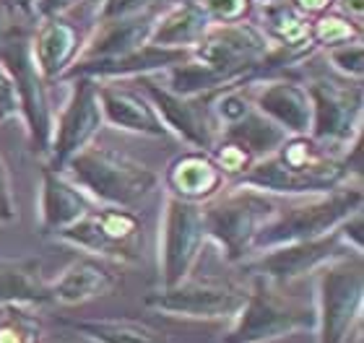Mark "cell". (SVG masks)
I'll return each instance as SVG.
<instances>
[{"label": "cell", "instance_id": "1", "mask_svg": "<svg viewBox=\"0 0 364 343\" xmlns=\"http://www.w3.org/2000/svg\"><path fill=\"white\" fill-rule=\"evenodd\" d=\"M343 183H351V177L336 153L326 151L310 136H289L271 156L255 159L245 175L227 185L252 187L273 198H304L333 190Z\"/></svg>", "mask_w": 364, "mask_h": 343}, {"label": "cell", "instance_id": "2", "mask_svg": "<svg viewBox=\"0 0 364 343\" xmlns=\"http://www.w3.org/2000/svg\"><path fill=\"white\" fill-rule=\"evenodd\" d=\"M63 172L94 203L114 208H136L161 183L159 172H154L149 164L99 143H89L73 153Z\"/></svg>", "mask_w": 364, "mask_h": 343}, {"label": "cell", "instance_id": "3", "mask_svg": "<svg viewBox=\"0 0 364 343\" xmlns=\"http://www.w3.org/2000/svg\"><path fill=\"white\" fill-rule=\"evenodd\" d=\"M362 206L364 192L359 183H343L333 190L320 192V195L291 198L289 206L276 208V214L263 224L252 242V252H266L271 247H281V244L323 236L341 227L349 216L359 214Z\"/></svg>", "mask_w": 364, "mask_h": 343}, {"label": "cell", "instance_id": "4", "mask_svg": "<svg viewBox=\"0 0 364 343\" xmlns=\"http://www.w3.org/2000/svg\"><path fill=\"white\" fill-rule=\"evenodd\" d=\"M0 62L14 81L18 117L26 125L31 148L37 153L50 151L55 125V109L50 99V84L39 73L31 53V31L16 23L0 26Z\"/></svg>", "mask_w": 364, "mask_h": 343}, {"label": "cell", "instance_id": "5", "mask_svg": "<svg viewBox=\"0 0 364 343\" xmlns=\"http://www.w3.org/2000/svg\"><path fill=\"white\" fill-rule=\"evenodd\" d=\"M315 330L312 302L289 297L281 286L252 278L245 305L229 320V330L219 343H273L296 333Z\"/></svg>", "mask_w": 364, "mask_h": 343}, {"label": "cell", "instance_id": "6", "mask_svg": "<svg viewBox=\"0 0 364 343\" xmlns=\"http://www.w3.org/2000/svg\"><path fill=\"white\" fill-rule=\"evenodd\" d=\"M315 343H349L364 312L362 255H341L315 273Z\"/></svg>", "mask_w": 364, "mask_h": 343}, {"label": "cell", "instance_id": "7", "mask_svg": "<svg viewBox=\"0 0 364 343\" xmlns=\"http://www.w3.org/2000/svg\"><path fill=\"white\" fill-rule=\"evenodd\" d=\"M276 198L242 185H227L203 203L205 236L221 250L227 263H242L252 255V242L263 224L276 214Z\"/></svg>", "mask_w": 364, "mask_h": 343}, {"label": "cell", "instance_id": "8", "mask_svg": "<svg viewBox=\"0 0 364 343\" xmlns=\"http://www.w3.org/2000/svg\"><path fill=\"white\" fill-rule=\"evenodd\" d=\"M312 99L310 138L326 151L341 156L364 128V89L346 78H315L307 84Z\"/></svg>", "mask_w": 364, "mask_h": 343}, {"label": "cell", "instance_id": "9", "mask_svg": "<svg viewBox=\"0 0 364 343\" xmlns=\"http://www.w3.org/2000/svg\"><path fill=\"white\" fill-rule=\"evenodd\" d=\"M138 236H141V219L133 214V208L99 206L91 208L73 227L58 232L55 239L86 252L91 258L107 260L114 266H133L141 260Z\"/></svg>", "mask_w": 364, "mask_h": 343}, {"label": "cell", "instance_id": "10", "mask_svg": "<svg viewBox=\"0 0 364 343\" xmlns=\"http://www.w3.org/2000/svg\"><path fill=\"white\" fill-rule=\"evenodd\" d=\"M205 236L203 206L172 198L164 192V208L159 216V286H175L193 276Z\"/></svg>", "mask_w": 364, "mask_h": 343}, {"label": "cell", "instance_id": "11", "mask_svg": "<svg viewBox=\"0 0 364 343\" xmlns=\"http://www.w3.org/2000/svg\"><path fill=\"white\" fill-rule=\"evenodd\" d=\"M271 47L273 42L266 37V31L247 18L237 23H213L190 55L224 73L232 84H252L258 78L260 60Z\"/></svg>", "mask_w": 364, "mask_h": 343}, {"label": "cell", "instance_id": "12", "mask_svg": "<svg viewBox=\"0 0 364 343\" xmlns=\"http://www.w3.org/2000/svg\"><path fill=\"white\" fill-rule=\"evenodd\" d=\"M247 289L229 281H196L185 278L175 286H159L144 299L149 310L180 320L221 322L232 320L245 305Z\"/></svg>", "mask_w": 364, "mask_h": 343}, {"label": "cell", "instance_id": "13", "mask_svg": "<svg viewBox=\"0 0 364 343\" xmlns=\"http://www.w3.org/2000/svg\"><path fill=\"white\" fill-rule=\"evenodd\" d=\"M341 255H354V252L343 244L338 229H333L315 239L289 242L281 247H271L266 252H255V258L242 260V271L250 273V278H263V281L284 289L304 276H315L320 268Z\"/></svg>", "mask_w": 364, "mask_h": 343}, {"label": "cell", "instance_id": "14", "mask_svg": "<svg viewBox=\"0 0 364 343\" xmlns=\"http://www.w3.org/2000/svg\"><path fill=\"white\" fill-rule=\"evenodd\" d=\"M68 99L55 112L53 141H50V167L63 169L65 161L94 143L99 130L105 128V114L99 102V84L94 78H68Z\"/></svg>", "mask_w": 364, "mask_h": 343}, {"label": "cell", "instance_id": "15", "mask_svg": "<svg viewBox=\"0 0 364 343\" xmlns=\"http://www.w3.org/2000/svg\"><path fill=\"white\" fill-rule=\"evenodd\" d=\"M138 89L149 97L156 114L161 117L169 136L180 138L190 148L208 151L219 136V125L213 120L211 97L213 94H200V97H182V94L169 92L167 86L159 84L156 76L136 78Z\"/></svg>", "mask_w": 364, "mask_h": 343}, {"label": "cell", "instance_id": "16", "mask_svg": "<svg viewBox=\"0 0 364 343\" xmlns=\"http://www.w3.org/2000/svg\"><path fill=\"white\" fill-rule=\"evenodd\" d=\"M190 58V50L177 47H161L154 42H146L138 50H130L117 58H102V60H81L73 62L68 73L60 81L68 78H94V81H136L144 76H159L172 65H180Z\"/></svg>", "mask_w": 364, "mask_h": 343}, {"label": "cell", "instance_id": "17", "mask_svg": "<svg viewBox=\"0 0 364 343\" xmlns=\"http://www.w3.org/2000/svg\"><path fill=\"white\" fill-rule=\"evenodd\" d=\"M247 86H250L247 94L258 112L271 117L289 136H310L312 99L307 84L291 78L289 73H279V76L258 78Z\"/></svg>", "mask_w": 364, "mask_h": 343}, {"label": "cell", "instance_id": "18", "mask_svg": "<svg viewBox=\"0 0 364 343\" xmlns=\"http://www.w3.org/2000/svg\"><path fill=\"white\" fill-rule=\"evenodd\" d=\"M105 125L146 138H169L161 117L136 81H97Z\"/></svg>", "mask_w": 364, "mask_h": 343}, {"label": "cell", "instance_id": "19", "mask_svg": "<svg viewBox=\"0 0 364 343\" xmlns=\"http://www.w3.org/2000/svg\"><path fill=\"white\" fill-rule=\"evenodd\" d=\"M94 208V200L70 180L63 169L50 164L39 172V232L55 236L63 229L73 227Z\"/></svg>", "mask_w": 364, "mask_h": 343}, {"label": "cell", "instance_id": "20", "mask_svg": "<svg viewBox=\"0 0 364 343\" xmlns=\"http://www.w3.org/2000/svg\"><path fill=\"white\" fill-rule=\"evenodd\" d=\"M84 31L65 16H47L37 18L31 29V53L37 60L39 73L47 84L60 81L68 68L76 62L81 47H84Z\"/></svg>", "mask_w": 364, "mask_h": 343}, {"label": "cell", "instance_id": "21", "mask_svg": "<svg viewBox=\"0 0 364 343\" xmlns=\"http://www.w3.org/2000/svg\"><path fill=\"white\" fill-rule=\"evenodd\" d=\"M161 183H164L167 195L172 198L203 206L227 187V177L216 167V161L211 159L208 151L188 148L169 161Z\"/></svg>", "mask_w": 364, "mask_h": 343}, {"label": "cell", "instance_id": "22", "mask_svg": "<svg viewBox=\"0 0 364 343\" xmlns=\"http://www.w3.org/2000/svg\"><path fill=\"white\" fill-rule=\"evenodd\" d=\"M120 281L122 276L114 271V263L86 255V258L73 260L58 273V278L50 281V299L53 305L78 307L112 294L120 286Z\"/></svg>", "mask_w": 364, "mask_h": 343}, {"label": "cell", "instance_id": "23", "mask_svg": "<svg viewBox=\"0 0 364 343\" xmlns=\"http://www.w3.org/2000/svg\"><path fill=\"white\" fill-rule=\"evenodd\" d=\"M159 13L161 11L120 18V21H94L91 34L84 39V47H81L76 62L117 58V55H125L130 50H138L146 42H151V31L156 26Z\"/></svg>", "mask_w": 364, "mask_h": 343}, {"label": "cell", "instance_id": "24", "mask_svg": "<svg viewBox=\"0 0 364 343\" xmlns=\"http://www.w3.org/2000/svg\"><path fill=\"white\" fill-rule=\"evenodd\" d=\"M45 307L50 299V278L39 258H0V307Z\"/></svg>", "mask_w": 364, "mask_h": 343}, {"label": "cell", "instance_id": "25", "mask_svg": "<svg viewBox=\"0 0 364 343\" xmlns=\"http://www.w3.org/2000/svg\"><path fill=\"white\" fill-rule=\"evenodd\" d=\"M211 26V18H208V13H205L198 0L169 3L159 13V18H156V26L151 31V42L161 47L193 50Z\"/></svg>", "mask_w": 364, "mask_h": 343}, {"label": "cell", "instance_id": "26", "mask_svg": "<svg viewBox=\"0 0 364 343\" xmlns=\"http://www.w3.org/2000/svg\"><path fill=\"white\" fill-rule=\"evenodd\" d=\"M65 325L89 343H172L161 330L133 317H86L65 320Z\"/></svg>", "mask_w": 364, "mask_h": 343}, {"label": "cell", "instance_id": "27", "mask_svg": "<svg viewBox=\"0 0 364 343\" xmlns=\"http://www.w3.org/2000/svg\"><path fill=\"white\" fill-rule=\"evenodd\" d=\"M252 21L258 23L260 29L266 31V37L273 45L281 47H315L310 45V18L299 13L289 0L273 3V6L255 8Z\"/></svg>", "mask_w": 364, "mask_h": 343}, {"label": "cell", "instance_id": "28", "mask_svg": "<svg viewBox=\"0 0 364 343\" xmlns=\"http://www.w3.org/2000/svg\"><path fill=\"white\" fill-rule=\"evenodd\" d=\"M219 136H227L232 141H237V143H242L252 153V159H263V156H271L287 141L289 133L281 125H276L271 117L258 112L255 104H252L250 112H245L240 120L221 128Z\"/></svg>", "mask_w": 364, "mask_h": 343}, {"label": "cell", "instance_id": "29", "mask_svg": "<svg viewBox=\"0 0 364 343\" xmlns=\"http://www.w3.org/2000/svg\"><path fill=\"white\" fill-rule=\"evenodd\" d=\"M354 39H364V26L351 21L349 16L338 13V11H326V13L310 18V45L315 53H326L336 45H346Z\"/></svg>", "mask_w": 364, "mask_h": 343}, {"label": "cell", "instance_id": "30", "mask_svg": "<svg viewBox=\"0 0 364 343\" xmlns=\"http://www.w3.org/2000/svg\"><path fill=\"white\" fill-rule=\"evenodd\" d=\"M0 343H42V322L34 307H0Z\"/></svg>", "mask_w": 364, "mask_h": 343}, {"label": "cell", "instance_id": "31", "mask_svg": "<svg viewBox=\"0 0 364 343\" xmlns=\"http://www.w3.org/2000/svg\"><path fill=\"white\" fill-rule=\"evenodd\" d=\"M208 153H211V159L216 161V167L224 172L227 183H232V180H237L240 175H245V172L250 169L252 161H255L252 153L247 151L242 143H237V141H232V138H227V136H216V141H213V146L208 148Z\"/></svg>", "mask_w": 364, "mask_h": 343}, {"label": "cell", "instance_id": "32", "mask_svg": "<svg viewBox=\"0 0 364 343\" xmlns=\"http://www.w3.org/2000/svg\"><path fill=\"white\" fill-rule=\"evenodd\" d=\"M326 60L331 62V70L346 81H359L364 78V39H354L346 45H336L326 50Z\"/></svg>", "mask_w": 364, "mask_h": 343}, {"label": "cell", "instance_id": "33", "mask_svg": "<svg viewBox=\"0 0 364 343\" xmlns=\"http://www.w3.org/2000/svg\"><path fill=\"white\" fill-rule=\"evenodd\" d=\"M169 6V0H99L94 21H120L133 16L156 13Z\"/></svg>", "mask_w": 364, "mask_h": 343}, {"label": "cell", "instance_id": "34", "mask_svg": "<svg viewBox=\"0 0 364 343\" xmlns=\"http://www.w3.org/2000/svg\"><path fill=\"white\" fill-rule=\"evenodd\" d=\"M208 13L211 23H237L247 21L255 13L252 0H198Z\"/></svg>", "mask_w": 364, "mask_h": 343}, {"label": "cell", "instance_id": "35", "mask_svg": "<svg viewBox=\"0 0 364 343\" xmlns=\"http://www.w3.org/2000/svg\"><path fill=\"white\" fill-rule=\"evenodd\" d=\"M18 216L16 211V198H14V177H11V167H8L6 156L0 151V222L11 224Z\"/></svg>", "mask_w": 364, "mask_h": 343}, {"label": "cell", "instance_id": "36", "mask_svg": "<svg viewBox=\"0 0 364 343\" xmlns=\"http://www.w3.org/2000/svg\"><path fill=\"white\" fill-rule=\"evenodd\" d=\"M338 234H341L343 244H346L354 255H362L364 252V216H362V211L349 216V219L338 227Z\"/></svg>", "mask_w": 364, "mask_h": 343}, {"label": "cell", "instance_id": "37", "mask_svg": "<svg viewBox=\"0 0 364 343\" xmlns=\"http://www.w3.org/2000/svg\"><path fill=\"white\" fill-rule=\"evenodd\" d=\"M11 117H18V99H16L14 81L0 62V120H11Z\"/></svg>", "mask_w": 364, "mask_h": 343}, {"label": "cell", "instance_id": "38", "mask_svg": "<svg viewBox=\"0 0 364 343\" xmlns=\"http://www.w3.org/2000/svg\"><path fill=\"white\" fill-rule=\"evenodd\" d=\"M0 18H23V21L37 23V11L34 0H0Z\"/></svg>", "mask_w": 364, "mask_h": 343}, {"label": "cell", "instance_id": "39", "mask_svg": "<svg viewBox=\"0 0 364 343\" xmlns=\"http://www.w3.org/2000/svg\"><path fill=\"white\" fill-rule=\"evenodd\" d=\"M89 0H34V11L37 18H47V16H65L76 6H84Z\"/></svg>", "mask_w": 364, "mask_h": 343}, {"label": "cell", "instance_id": "40", "mask_svg": "<svg viewBox=\"0 0 364 343\" xmlns=\"http://www.w3.org/2000/svg\"><path fill=\"white\" fill-rule=\"evenodd\" d=\"M289 3L307 18H315V16L326 13V11H333V0H289Z\"/></svg>", "mask_w": 364, "mask_h": 343}, {"label": "cell", "instance_id": "41", "mask_svg": "<svg viewBox=\"0 0 364 343\" xmlns=\"http://www.w3.org/2000/svg\"><path fill=\"white\" fill-rule=\"evenodd\" d=\"M333 8L338 13L349 16L351 21L364 23V0H333Z\"/></svg>", "mask_w": 364, "mask_h": 343}, {"label": "cell", "instance_id": "42", "mask_svg": "<svg viewBox=\"0 0 364 343\" xmlns=\"http://www.w3.org/2000/svg\"><path fill=\"white\" fill-rule=\"evenodd\" d=\"M273 3H281V0H252V6H255V8H263V6H273Z\"/></svg>", "mask_w": 364, "mask_h": 343}, {"label": "cell", "instance_id": "43", "mask_svg": "<svg viewBox=\"0 0 364 343\" xmlns=\"http://www.w3.org/2000/svg\"><path fill=\"white\" fill-rule=\"evenodd\" d=\"M169 3H182V0H169Z\"/></svg>", "mask_w": 364, "mask_h": 343}]
</instances>
